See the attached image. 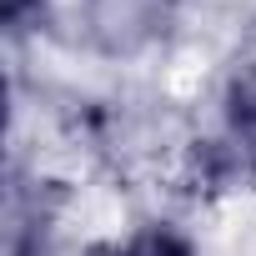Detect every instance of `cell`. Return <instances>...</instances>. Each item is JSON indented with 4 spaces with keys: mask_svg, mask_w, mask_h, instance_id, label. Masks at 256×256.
I'll use <instances>...</instances> for the list:
<instances>
[{
    "mask_svg": "<svg viewBox=\"0 0 256 256\" xmlns=\"http://www.w3.org/2000/svg\"><path fill=\"white\" fill-rule=\"evenodd\" d=\"M176 0H86V26L106 50H136L166 30Z\"/></svg>",
    "mask_w": 256,
    "mask_h": 256,
    "instance_id": "1",
    "label": "cell"
},
{
    "mask_svg": "<svg viewBox=\"0 0 256 256\" xmlns=\"http://www.w3.org/2000/svg\"><path fill=\"white\" fill-rule=\"evenodd\" d=\"M96 256H196V251H191L186 236H176L166 226H146V231L126 236V241H116V246H106Z\"/></svg>",
    "mask_w": 256,
    "mask_h": 256,
    "instance_id": "2",
    "label": "cell"
},
{
    "mask_svg": "<svg viewBox=\"0 0 256 256\" xmlns=\"http://www.w3.org/2000/svg\"><path fill=\"white\" fill-rule=\"evenodd\" d=\"M30 6H36V0H6V20H10V26H20V16H26Z\"/></svg>",
    "mask_w": 256,
    "mask_h": 256,
    "instance_id": "3",
    "label": "cell"
}]
</instances>
